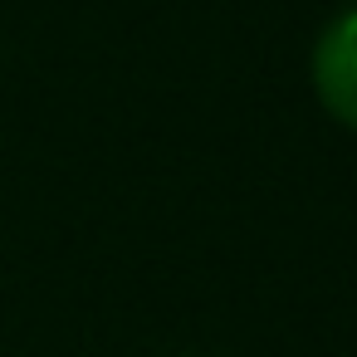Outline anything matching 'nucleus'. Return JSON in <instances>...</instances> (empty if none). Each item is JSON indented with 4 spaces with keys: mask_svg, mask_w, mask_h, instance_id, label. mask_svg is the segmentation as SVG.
<instances>
[{
    "mask_svg": "<svg viewBox=\"0 0 357 357\" xmlns=\"http://www.w3.org/2000/svg\"><path fill=\"white\" fill-rule=\"evenodd\" d=\"M308 79H313L318 108L347 132H357V6L337 10L318 30L308 54Z\"/></svg>",
    "mask_w": 357,
    "mask_h": 357,
    "instance_id": "1",
    "label": "nucleus"
}]
</instances>
